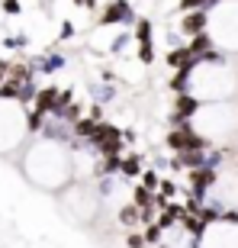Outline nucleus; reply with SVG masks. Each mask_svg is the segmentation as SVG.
I'll return each mask as SVG.
<instances>
[{
  "mask_svg": "<svg viewBox=\"0 0 238 248\" xmlns=\"http://www.w3.org/2000/svg\"><path fill=\"white\" fill-rule=\"evenodd\" d=\"M138 165H142V158H138V155H129V158H122V161H119V171L132 177V174H138V171H142Z\"/></svg>",
  "mask_w": 238,
  "mask_h": 248,
  "instance_id": "12",
  "label": "nucleus"
},
{
  "mask_svg": "<svg viewBox=\"0 0 238 248\" xmlns=\"http://www.w3.org/2000/svg\"><path fill=\"white\" fill-rule=\"evenodd\" d=\"M206 0H180V10H193V7H203Z\"/></svg>",
  "mask_w": 238,
  "mask_h": 248,
  "instance_id": "21",
  "label": "nucleus"
},
{
  "mask_svg": "<svg viewBox=\"0 0 238 248\" xmlns=\"http://www.w3.org/2000/svg\"><path fill=\"white\" fill-rule=\"evenodd\" d=\"M209 36H206V32H200V36H193V42L187 48H190V55H203V52H209Z\"/></svg>",
  "mask_w": 238,
  "mask_h": 248,
  "instance_id": "9",
  "label": "nucleus"
},
{
  "mask_svg": "<svg viewBox=\"0 0 238 248\" xmlns=\"http://www.w3.org/2000/svg\"><path fill=\"white\" fill-rule=\"evenodd\" d=\"M7 74H10V64H7V62H0V84L7 81Z\"/></svg>",
  "mask_w": 238,
  "mask_h": 248,
  "instance_id": "24",
  "label": "nucleus"
},
{
  "mask_svg": "<svg viewBox=\"0 0 238 248\" xmlns=\"http://www.w3.org/2000/svg\"><path fill=\"white\" fill-rule=\"evenodd\" d=\"M126 3H113V7L110 10H106V13H103V16H100V23H103V26H106V23H116V19H122V16H126Z\"/></svg>",
  "mask_w": 238,
  "mask_h": 248,
  "instance_id": "10",
  "label": "nucleus"
},
{
  "mask_svg": "<svg viewBox=\"0 0 238 248\" xmlns=\"http://www.w3.org/2000/svg\"><path fill=\"white\" fill-rule=\"evenodd\" d=\"M138 58H142V62H151V58H155V55H151V46H142V52H138Z\"/></svg>",
  "mask_w": 238,
  "mask_h": 248,
  "instance_id": "22",
  "label": "nucleus"
},
{
  "mask_svg": "<svg viewBox=\"0 0 238 248\" xmlns=\"http://www.w3.org/2000/svg\"><path fill=\"white\" fill-rule=\"evenodd\" d=\"M167 145L174 148V152H200V148H206V139L190 132V126H180L167 136Z\"/></svg>",
  "mask_w": 238,
  "mask_h": 248,
  "instance_id": "2",
  "label": "nucleus"
},
{
  "mask_svg": "<svg viewBox=\"0 0 238 248\" xmlns=\"http://www.w3.org/2000/svg\"><path fill=\"white\" fill-rule=\"evenodd\" d=\"M126 245H129V248H148V245H145V239H142V235H138V232H129Z\"/></svg>",
  "mask_w": 238,
  "mask_h": 248,
  "instance_id": "19",
  "label": "nucleus"
},
{
  "mask_svg": "<svg viewBox=\"0 0 238 248\" xmlns=\"http://www.w3.org/2000/svg\"><path fill=\"white\" fill-rule=\"evenodd\" d=\"M142 187H145V190H155V187H158V174H155V171H145V177H142Z\"/></svg>",
  "mask_w": 238,
  "mask_h": 248,
  "instance_id": "18",
  "label": "nucleus"
},
{
  "mask_svg": "<svg viewBox=\"0 0 238 248\" xmlns=\"http://www.w3.org/2000/svg\"><path fill=\"white\" fill-rule=\"evenodd\" d=\"M97 171H100V174H116V171H119V158H116V155H110L100 168H97Z\"/></svg>",
  "mask_w": 238,
  "mask_h": 248,
  "instance_id": "16",
  "label": "nucleus"
},
{
  "mask_svg": "<svg viewBox=\"0 0 238 248\" xmlns=\"http://www.w3.org/2000/svg\"><path fill=\"white\" fill-rule=\"evenodd\" d=\"M74 129H77V136H93L97 120H93V116H87V120H77V123H74Z\"/></svg>",
  "mask_w": 238,
  "mask_h": 248,
  "instance_id": "14",
  "label": "nucleus"
},
{
  "mask_svg": "<svg viewBox=\"0 0 238 248\" xmlns=\"http://www.w3.org/2000/svg\"><path fill=\"white\" fill-rule=\"evenodd\" d=\"M212 181H216V174H212L209 168H196V171H193V190H196V197H200L203 187L212 184Z\"/></svg>",
  "mask_w": 238,
  "mask_h": 248,
  "instance_id": "6",
  "label": "nucleus"
},
{
  "mask_svg": "<svg viewBox=\"0 0 238 248\" xmlns=\"http://www.w3.org/2000/svg\"><path fill=\"white\" fill-rule=\"evenodd\" d=\"M138 213H142V210L129 203V206H122V210H119V222H122L126 229H132V226H135V222H138Z\"/></svg>",
  "mask_w": 238,
  "mask_h": 248,
  "instance_id": "8",
  "label": "nucleus"
},
{
  "mask_svg": "<svg viewBox=\"0 0 238 248\" xmlns=\"http://www.w3.org/2000/svg\"><path fill=\"white\" fill-rule=\"evenodd\" d=\"M161 197H174V184H171V181H161Z\"/></svg>",
  "mask_w": 238,
  "mask_h": 248,
  "instance_id": "23",
  "label": "nucleus"
},
{
  "mask_svg": "<svg viewBox=\"0 0 238 248\" xmlns=\"http://www.w3.org/2000/svg\"><path fill=\"white\" fill-rule=\"evenodd\" d=\"M132 206H138V210L155 206V197H151V190H145V187H135V190H132Z\"/></svg>",
  "mask_w": 238,
  "mask_h": 248,
  "instance_id": "7",
  "label": "nucleus"
},
{
  "mask_svg": "<svg viewBox=\"0 0 238 248\" xmlns=\"http://www.w3.org/2000/svg\"><path fill=\"white\" fill-rule=\"evenodd\" d=\"M58 107V91L55 87H42V91H36V110L39 113H48Z\"/></svg>",
  "mask_w": 238,
  "mask_h": 248,
  "instance_id": "3",
  "label": "nucleus"
},
{
  "mask_svg": "<svg viewBox=\"0 0 238 248\" xmlns=\"http://www.w3.org/2000/svg\"><path fill=\"white\" fill-rule=\"evenodd\" d=\"M206 13H190V16H183V32H190V36H200L203 26H206Z\"/></svg>",
  "mask_w": 238,
  "mask_h": 248,
  "instance_id": "5",
  "label": "nucleus"
},
{
  "mask_svg": "<svg viewBox=\"0 0 238 248\" xmlns=\"http://www.w3.org/2000/svg\"><path fill=\"white\" fill-rule=\"evenodd\" d=\"M61 64H64V58H48V62H45V71H58V68H61Z\"/></svg>",
  "mask_w": 238,
  "mask_h": 248,
  "instance_id": "20",
  "label": "nucleus"
},
{
  "mask_svg": "<svg viewBox=\"0 0 238 248\" xmlns=\"http://www.w3.org/2000/svg\"><path fill=\"white\" fill-rule=\"evenodd\" d=\"M138 42H142V46H151V23H148V19L138 23Z\"/></svg>",
  "mask_w": 238,
  "mask_h": 248,
  "instance_id": "15",
  "label": "nucleus"
},
{
  "mask_svg": "<svg viewBox=\"0 0 238 248\" xmlns=\"http://www.w3.org/2000/svg\"><path fill=\"white\" fill-rule=\"evenodd\" d=\"M119 139H122V132H119L116 126H103V123H97L90 142L100 148L106 158H110V155H119V152H122V142H119Z\"/></svg>",
  "mask_w": 238,
  "mask_h": 248,
  "instance_id": "1",
  "label": "nucleus"
},
{
  "mask_svg": "<svg viewBox=\"0 0 238 248\" xmlns=\"http://www.w3.org/2000/svg\"><path fill=\"white\" fill-rule=\"evenodd\" d=\"M161 226H158V222H151V226H148L145 229V235H142V239H145V245H158V242H161Z\"/></svg>",
  "mask_w": 238,
  "mask_h": 248,
  "instance_id": "13",
  "label": "nucleus"
},
{
  "mask_svg": "<svg viewBox=\"0 0 238 248\" xmlns=\"http://www.w3.org/2000/svg\"><path fill=\"white\" fill-rule=\"evenodd\" d=\"M42 116H45V113H39V110H32V113L26 116V126H29V132H36V129L42 126Z\"/></svg>",
  "mask_w": 238,
  "mask_h": 248,
  "instance_id": "17",
  "label": "nucleus"
},
{
  "mask_svg": "<svg viewBox=\"0 0 238 248\" xmlns=\"http://www.w3.org/2000/svg\"><path fill=\"white\" fill-rule=\"evenodd\" d=\"M190 48H174V52H171V55H167V64H171V68H183V64L190 62Z\"/></svg>",
  "mask_w": 238,
  "mask_h": 248,
  "instance_id": "11",
  "label": "nucleus"
},
{
  "mask_svg": "<svg viewBox=\"0 0 238 248\" xmlns=\"http://www.w3.org/2000/svg\"><path fill=\"white\" fill-rule=\"evenodd\" d=\"M196 110H200V100H196V97H190V93H177V116H180L183 123L190 120Z\"/></svg>",
  "mask_w": 238,
  "mask_h": 248,
  "instance_id": "4",
  "label": "nucleus"
}]
</instances>
